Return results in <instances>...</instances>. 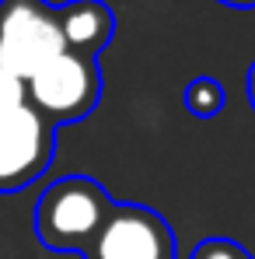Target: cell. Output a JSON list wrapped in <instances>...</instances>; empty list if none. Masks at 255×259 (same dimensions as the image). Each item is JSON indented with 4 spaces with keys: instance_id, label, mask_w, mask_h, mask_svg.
<instances>
[{
    "instance_id": "obj_3",
    "label": "cell",
    "mask_w": 255,
    "mask_h": 259,
    "mask_svg": "<svg viewBox=\"0 0 255 259\" xmlns=\"http://www.w3.org/2000/svg\"><path fill=\"white\" fill-rule=\"evenodd\" d=\"M63 53L60 11L45 0H0V67L28 81Z\"/></svg>"
},
{
    "instance_id": "obj_7",
    "label": "cell",
    "mask_w": 255,
    "mask_h": 259,
    "mask_svg": "<svg viewBox=\"0 0 255 259\" xmlns=\"http://www.w3.org/2000/svg\"><path fill=\"white\" fill-rule=\"evenodd\" d=\"M185 109L196 116V119H213L220 116L224 109V88L213 77H192L185 88Z\"/></svg>"
},
{
    "instance_id": "obj_8",
    "label": "cell",
    "mask_w": 255,
    "mask_h": 259,
    "mask_svg": "<svg viewBox=\"0 0 255 259\" xmlns=\"http://www.w3.org/2000/svg\"><path fill=\"white\" fill-rule=\"evenodd\" d=\"M21 105H28L25 81L0 67V116H11V112H14V109H21Z\"/></svg>"
},
{
    "instance_id": "obj_11",
    "label": "cell",
    "mask_w": 255,
    "mask_h": 259,
    "mask_svg": "<svg viewBox=\"0 0 255 259\" xmlns=\"http://www.w3.org/2000/svg\"><path fill=\"white\" fill-rule=\"evenodd\" d=\"M217 4H224V7H238V11H252L255 0H217Z\"/></svg>"
},
{
    "instance_id": "obj_9",
    "label": "cell",
    "mask_w": 255,
    "mask_h": 259,
    "mask_svg": "<svg viewBox=\"0 0 255 259\" xmlns=\"http://www.w3.org/2000/svg\"><path fill=\"white\" fill-rule=\"evenodd\" d=\"M192 259H252V256L231 238H207V242L196 245Z\"/></svg>"
},
{
    "instance_id": "obj_5",
    "label": "cell",
    "mask_w": 255,
    "mask_h": 259,
    "mask_svg": "<svg viewBox=\"0 0 255 259\" xmlns=\"http://www.w3.org/2000/svg\"><path fill=\"white\" fill-rule=\"evenodd\" d=\"M56 154V126L32 105L0 116V193H18L42 179Z\"/></svg>"
},
{
    "instance_id": "obj_6",
    "label": "cell",
    "mask_w": 255,
    "mask_h": 259,
    "mask_svg": "<svg viewBox=\"0 0 255 259\" xmlns=\"http://www.w3.org/2000/svg\"><path fill=\"white\" fill-rule=\"evenodd\" d=\"M60 11V35L63 49L81 53V56H98L105 46L112 42L116 32V14L105 0H70Z\"/></svg>"
},
{
    "instance_id": "obj_2",
    "label": "cell",
    "mask_w": 255,
    "mask_h": 259,
    "mask_svg": "<svg viewBox=\"0 0 255 259\" xmlns=\"http://www.w3.org/2000/svg\"><path fill=\"white\" fill-rule=\"evenodd\" d=\"M25 91H28V105L45 123L53 126L81 123L98 109V98H101L98 60L63 49L25 81Z\"/></svg>"
},
{
    "instance_id": "obj_4",
    "label": "cell",
    "mask_w": 255,
    "mask_h": 259,
    "mask_svg": "<svg viewBox=\"0 0 255 259\" xmlns=\"http://www.w3.org/2000/svg\"><path fill=\"white\" fill-rule=\"evenodd\" d=\"M84 259H175V235L168 221L150 207L112 203L105 224L81 249Z\"/></svg>"
},
{
    "instance_id": "obj_1",
    "label": "cell",
    "mask_w": 255,
    "mask_h": 259,
    "mask_svg": "<svg viewBox=\"0 0 255 259\" xmlns=\"http://www.w3.org/2000/svg\"><path fill=\"white\" fill-rule=\"evenodd\" d=\"M112 210V196L87 175H63L35 203V235L45 249L70 252L84 249Z\"/></svg>"
},
{
    "instance_id": "obj_10",
    "label": "cell",
    "mask_w": 255,
    "mask_h": 259,
    "mask_svg": "<svg viewBox=\"0 0 255 259\" xmlns=\"http://www.w3.org/2000/svg\"><path fill=\"white\" fill-rule=\"evenodd\" d=\"M245 88H248V105H252V112H255V63L248 67V81H245Z\"/></svg>"
}]
</instances>
